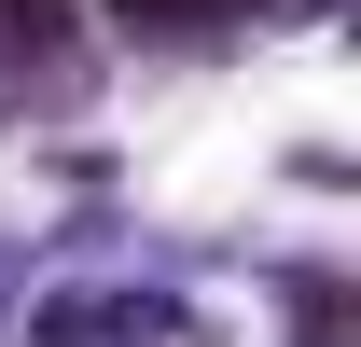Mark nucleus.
Instances as JSON below:
<instances>
[{"mask_svg": "<svg viewBox=\"0 0 361 347\" xmlns=\"http://www.w3.org/2000/svg\"><path fill=\"white\" fill-rule=\"evenodd\" d=\"M126 28H153V42H195V28H223V14H250V0H111Z\"/></svg>", "mask_w": 361, "mask_h": 347, "instance_id": "obj_1", "label": "nucleus"}]
</instances>
